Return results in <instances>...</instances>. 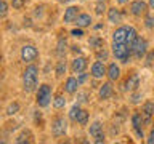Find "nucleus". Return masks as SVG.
Here are the masks:
<instances>
[{
	"label": "nucleus",
	"mask_w": 154,
	"mask_h": 144,
	"mask_svg": "<svg viewBox=\"0 0 154 144\" xmlns=\"http://www.w3.org/2000/svg\"><path fill=\"white\" fill-rule=\"evenodd\" d=\"M38 83V67L35 64H29L23 70V90L26 93H32L37 90Z\"/></svg>",
	"instance_id": "nucleus-1"
},
{
	"label": "nucleus",
	"mask_w": 154,
	"mask_h": 144,
	"mask_svg": "<svg viewBox=\"0 0 154 144\" xmlns=\"http://www.w3.org/2000/svg\"><path fill=\"white\" fill-rule=\"evenodd\" d=\"M112 55L117 61L124 62V64H127V62L132 59V48H130L127 43H122V42H112Z\"/></svg>",
	"instance_id": "nucleus-2"
},
{
	"label": "nucleus",
	"mask_w": 154,
	"mask_h": 144,
	"mask_svg": "<svg viewBox=\"0 0 154 144\" xmlns=\"http://www.w3.org/2000/svg\"><path fill=\"white\" fill-rule=\"evenodd\" d=\"M35 103L38 107H47L51 103V86L48 83H43L38 86L37 93H35Z\"/></svg>",
	"instance_id": "nucleus-3"
},
{
	"label": "nucleus",
	"mask_w": 154,
	"mask_h": 144,
	"mask_svg": "<svg viewBox=\"0 0 154 144\" xmlns=\"http://www.w3.org/2000/svg\"><path fill=\"white\" fill-rule=\"evenodd\" d=\"M67 131V120L64 117H61V115H58V117L53 118L51 122V133L53 136L60 138V136H64Z\"/></svg>",
	"instance_id": "nucleus-4"
},
{
	"label": "nucleus",
	"mask_w": 154,
	"mask_h": 144,
	"mask_svg": "<svg viewBox=\"0 0 154 144\" xmlns=\"http://www.w3.org/2000/svg\"><path fill=\"white\" fill-rule=\"evenodd\" d=\"M148 53V40L143 37H138L137 40L133 43V48H132V55L133 58H137V59H143L144 56H146Z\"/></svg>",
	"instance_id": "nucleus-5"
},
{
	"label": "nucleus",
	"mask_w": 154,
	"mask_h": 144,
	"mask_svg": "<svg viewBox=\"0 0 154 144\" xmlns=\"http://www.w3.org/2000/svg\"><path fill=\"white\" fill-rule=\"evenodd\" d=\"M38 58V50L34 45L31 43H26V45H23L21 48V61L23 62H27V64H31L34 62Z\"/></svg>",
	"instance_id": "nucleus-6"
},
{
	"label": "nucleus",
	"mask_w": 154,
	"mask_h": 144,
	"mask_svg": "<svg viewBox=\"0 0 154 144\" xmlns=\"http://www.w3.org/2000/svg\"><path fill=\"white\" fill-rule=\"evenodd\" d=\"M87 66H88V61H87L85 56H75L71 61V72L72 74H80L87 69Z\"/></svg>",
	"instance_id": "nucleus-7"
},
{
	"label": "nucleus",
	"mask_w": 154,
	"mask_h": 144,
	"mask_svg": "<svg viewBox=\"0 0 154 144\" xmlns=\"http://www.w3.org/2000/svg\"><path fill=\"white\" fill-rule=\"evenodd\" d=\"M148 7L149 5L146 2H143V0H135V2H132V5H130V13H132L133 16H144V14L148 13Z\"/></svg>",
	"instance_id": "nucleus-8"
},
{
	"label": "nucleus",
	"mask_w": 154,
	"mask_h": 144,
	"mask_svg": "<svg viewBox=\"0 0 154 144\" xmlns=\"http://www.w3.org/2000/svg\"><path fill=\"white\" fill-rule=\"evenodd\" d=\"M106 69L108 67L104 66L103 61H95L93 64H91V69H90V75L93 77V79H103V77L106 75Z\"/></svg>",
	"instance_id": "nucleus-9"
},
{
	"label": "nucleus",
	"mask_w": 154,
	"mask_h": 144,
	"mask_svg": "<svg viewBox=\"0 0 154 144\" xmlns=\"http://www.w3.org/2000/svg\"><path fill=\"white\" fill-rule=\"evenodd\" d=\"M132 125H133L135 133H137L140 138H143V125H144V118H143L141 112H135V114L132 115Z\"/></svg>",
	"instance_id": "nucleus-10"
},
{
	"label": "nucleus",
	"mask_w": 154,
	"mask_h": 144,
	"mask_svg": "<svg viewBox=\"0 0 154 144\" xmlns=\"http://www.w3.org/2000/svg\"><path fill=\"white\" fill-rule=\"evenodd\" d=\"M80 14V8L79 7H69L64 10V16H63V21L64 24H71V22H75L77 16Z\"/></svg>",
	"instance_id": "nucleus-11"
},
{
	"label": "nucleus",
	"mask_w": 154,
	"mask_h": 144,
	"mask_svg": "<svg viewBox=\"0 0 154 144\" xmlns=\"http://www.w3.org/2000/svg\"><path fill=\"white\" fill-rule=\"evenodd\" d=\"M141 115L144 118V125H148L151 122V118L154 117V103L152 101H146L141 107Z\"/></svg>",
	"instance_id": "nucleus-12"
},
{
	"label": "nucleus",
	"mask_w": 154,
	"mask_h": 144,
	"mask_svg": "<svg viewBox=\"0 0 154 144\" xmlns=\"http://www.w3.org/2000/svg\"><path fill=\"white\" fill-rule=\"evenodd\" d=\"M140 86V77L138 74H132L127 77V80H125L124 83V90L125 91H137Z\"/></svg>",
	"instance_id": "nucleus-13"
},
{
	"label": "nucleus",
	"mask_w": 154,
	"mask_h": 144,
	"mask_svg": "<svg viewBox=\"0 0 154 144\" xmlns=\"http://www.w3.org/2000/svg\"><path fill=\"white\" fill-rule=\"evenodd\" d=\"M79 86H80V83H79V80H77L75 77H67L63 88H64V91L67 94H74V93H77Z\"/></svg>",
	"instance_id": "nucleus-14"
},
{
	"label": "nucleus",
	"mask_w": 154,
	"mask_h": 144,
	"mask_svg": "<svg viewBox=\"0 0 154 144\" xmlns=\"http://www.w3.org/2000/svg\"><path fill=\"white\" fill-rule=\"evenodd\" d=\"M106 75H108V79L111 82H116L120 79V67L116 64V62H111L108 66V69H106Z\"/></svg>",
	"instance_id": "nucleus-15"
},
{
	"label": "nucleus",
	"mask_w": 154,
	"mask_h": 144,
	"mask_svg": "<svg viewBox=\"0 0 154 144\" xmlns=\"http://www.w3.org/2000/svg\"><path fill=\"white\" fill-rule=\"evenodd\" d=\"M112 93H114V88H112V83H111V80L109 82H106V83H103L100 86V99H109L111 96H112Z\"/></svg>",
	"instance_id": "nucleus-16"
},
{
	"label": "nucleus",
	"mask_w": 154,
	"mask_h": 144,
	"mask_svg": "<svg viewBox=\"0 0 154 144\" xmlns=\"http://www.w3.org/2000/svg\"><path fill=\"white\" fill-rule=\"evenodd\" d=\"M108 19H109V22H112V24L122 22V14H120V10H117L116 7L108 8Z\"/></svg>",
	"instance_id": "nucleus-17"
},
{
	"label": "nucleus",
	"mask_w": 154,
	"mask_h": 144,
	"mask_svg": "<svg viewBox=\"0 0 154 144\" xmlns=\"http://www.w3.org/2000/svg\"><path fill=\"white\" fill-rule=\"evenodd\" d=\"M75 26L82 27V29L91 26V16L88 13H80L79 16H77V19H75Z\"/></svg>",
	"instance_id": "nucleus-18"
},
{
	"label": "nucleus",
	"mask_w": 154,
	"mask_h": 144,
	"mask_svg": "<svg viewBox=\"0 0 154 144\" xmlns=\"http://www.w3.org/2000/svg\"><path fill=\"white\" fill-rule=\"evenodd\" d=\"M125 37H127V26H120L112 32V42H122L125 43Z\"/></svg>",
	"instance_id": "nucleus-19"
},
{
	"label": "nucleus",
	"mask_w": 154,
	"mask_h": 144,
	"mask_svg": "<svg viewBox=\"0 0 154 144\" xmlns=\"http://www.w3.org/2000/svg\"><path fill=\"white\" fill-rule=\"evenodd\" d=\"M137 38H138L137 29L132 27V26H127V37H125V43H127L130 48H133V43H135Z\"/></svg>",
	"instance_id": "nucleus-20"
},
{
	"label": "nucleus",
	"mask_w": 154,
	"mask_h": 144,
	"mask_svg": "<svg viewBox=\"0 0 154 144\" xmlns=\"http://www.w3.org/2000/svg\"><path fill=\"white\" fill-rule=\"evenodd\" d=\"M67 53V42L64 37H60L58 38V43H56V55L60 58H64Z\"/></svg>",
	"instance_id": "nucleus-21"
},
{
	"label": "nucleus",
	"mask_w": 154,
	"mask_h": 144,
	"mask_svg": "<svg viewBox=\"0 0 154 144\" xmlns=\"http://www.w3.org/2000/svg\"><path fill=\"white\" fill-rule=\"evenodd\" d=\"M34 134L31 133V131H29V130H23V131L21 133H19L18 134V136H16V139H14V141H16L18 144H24V142H32L34 141Z\"/></svg>",
	"instance_id": "nucleus-22"
},
{
	"label": "nucleus",
	"mask_w": 154,
	"mask_h": 144,
	"mask_svg": "<svg viewBox=\"0 0 154 144\" xmlns=\"http://www.w3.org/2000/svg\"><path fill=\"white\" fill-rule=\"evenodd\" d=\"M88 45H90V48H93V50L96 51L98 48L104 46V40H103L101 37H98V35H93V37H90V40H88Z\"/></svg>",
	"instance_id": "nucleus-23"
},
{
	"label": "nucleus",
	"mask_w": 154,
	"mask_h": 144,
	"mask_svg": "<svg viewBox=\"0 0 154 144\" xmlns=\"http://www.w3.org/2000/svg\"><path fill=\"white\" fill-rule=\"evenodd\" d=\"M66 69H67V64H66V59H61L56 62V67H55V74H56V77H63L66 74Z\"/></svg>",
	"instance_id": "nucleus-24"
},
{
	"label": "nucleus",
	"mask_w": 154,
	"mask_h": 144,
	"mask_svg": "<svg viewBox=\"0 0 154 144\" xmlns=\"http://www.w3.org/2000/svg\"><path fill=\"white\" fill-rule=\"evenodd\" d=\"M88 117H90L88 110H85V109H80V112H79V115H77V120H75V122L79 123L80 127H85V125L88 123Z\"/></svg>",
	"instance_id": "nucleus-25"
},
{
	"label": "nucleus",
	"mask_w": 154,
	"mask_h": 144,
	"mask_svg": "<svg viewBox=\"0 0 154 144\" xmlns=\"http://www.w3.org/2000/svg\"><path fill=\"white\" fill-rule=\"evenodd\" d=\"M100 133H103V125H101V122H93L90 125V136L91 138H95V136H98Z\"/></svg>",
	"instance_id": "nucleus-26"
},
{
	"label": "nucleus",
	"mask_w": 154,
	"mask_h": 144,
	"mask_svg": "<svg viewBox=\"0 0 154 144\" xmlns=\"http://www.w3.org/2000/svg\"><path fill=\"white\" fill-rule=\"evenodd\" d=\"M53 106H55V109H63L66 106V98L63 94H56L53 99Z\"/></svg>",
	"instance_id": "nucleus-27"
},
{
	"label": "nucleus",
	"mask_w": 154,
	"mask_h": 144,
	"mask_svg": "<svg viewBox=\"0 0 154 144\" xmlns=\"http://www.w3.org/2000/svg\"><path fill=\"white\" fill-rule=\"evenodd\" d=\"M144 27L146 29H154V14L152 13L144 14Z\"/></svg>",
	"instance_id": "nucleus-28"
},
{
	"label": "nucleus",
	"mask_w": 154,
	"mask_h": 144,
	"mask_svg": "<svg viewBox=\"0 0 154 144\" xmlns=\"http://www.w3.org/2000/svg\"><path fill=\"white\" fill-rule=\"evenodd\" d=\"M79 112H80V106H79V103H77V104L72 106L71 110H69V118L72 120V122H75V120H77V115H79Z\"/></svg>",
	"instance_id": "nucleus-29"
},
{
	"label": "nucleus",
	"mask_w": 154,
	"mask_h": 144,
	"mask_svg": "<svg viewBox=\"0 0 154 144\" xmlns=\"http://www.w3.org/2000/svg\"><path fill=\"white\" fill-rule=\"evenodd\" d=\"M8 10H10V5L7 0H0V18H5L8 14Z\"/></svg>",
	"instance_id": "nucleus-30"
},
{
	"label": "nucleus",
	"mask_w": 154,
	"mask_h": 144,
	"mask_svg": "<svg viewBox=\"0 0 154 144\" xmlns=\"http://www.w3.org/2000/svg\"><path fill=\"white\" fill-rule=\"evenodd\" d=\"M108 56H109V53H108V50H106V48H98V50H96V58H98V59L101 61V59H108Z\"/></svg>",
	"instance_id": "nucleus-31"
},
{
	"label": "nucleus",
	"mask_w": 154,
	"mask_h": 144,
	"mask_svg": "<svg viewBox=\"0 0 154 144\" xmlns=\"http://www.w3.org/2000/svg\"><path fill=\"white\" fill-rule=\"evenodd\" d=\"M19 110V103H11L7 107V115H14Z\"/></svg>",
	"instance_id": "nucleus-32"
},
{
	"label": "nucleus",
	"mask_w": 154,
	"mask_h": 144,
	"mask_svg": "<svg viewBox=\"0 0 154 144\" xmlns=\"http://www.w3.org/2000/svg\"><path fill=\"white\" fill-rule=\"evenodd\" d=\"M10 2H11V7H13L14 10H21L24 5L29 2V0H10Z\"/></svg>",
	"instance_id": "nucleus-33"
},
{
	"label": "nucleus",
	"mask_w": 154,
	"mask_h": 144,
	"mask_svg": "<svg viewBox=\"0 0 154 144\" xmlns=\"http://www.w3.org/2000/svg\"><path fill=\"white\" fill-rule=\"evenodd\" d=\"M106 10H108V8H106L104 2H100V0H98V3L95 5V13H96V14H103Z\"/></svg>",
	"instance_id": "nucleus-34"
},
{
	"label": "nucleus",
	"mask_w": 154,
	"mask_h": 144,
	"mask_svg": "<svg viewBox=\"0 0 154 144\" xmlns=\"http://www.w3.org/2000/svg\"><path fill=\"white\" fill-rule=\"evenodd\" d=\"M88 77H90V74H85V70H84V72H80V74H77V80H79L80 85H84L85 82L88 80Z\"/></svg>",
	"instance_id": "nucleus-35"
},
{
	"label": "nucleus",
	"mask_w": 154,
	"mask_h": 144,
	"mask_svg": "<svg viewBox=\"0 0 154 144\" xmlns=\"http://www.w3.org/2000/svg\"><path fill=\"white\" fill-rule=\"evenodd\" d=\"M144 59H146V62H144V64H146V66H151L152 61H154V51H148L146 56H144Z\"/></svg>",
	"instance_id": "nucleus-36"
},
{
	"label": "nucleus",
	"mask_w": 154,
	"mask_h": 144,
	"mask_svg": "<svg viewBox=\"0 0 154 144\" xmlns=\"http://www.w3.org/2000/svg\"><path fill=\"white\" fill-rule=\"evenodd\" d=\"M71 35H74V37H77V38H80L82 35H84V31H82V27L72 29V31H71Z\"/></svg>",
	"instance_id": "nucleus-37"
},
{
	"label": "nucleus",
	"mask_w": 154,
	"mask_h": 144,
	"mask_svg": "<svg viewBox=\"0 0 154 144\" xmlns=\"http://www.w3.org/2000/svg\"><path fill=\"white\" fill-rule=\"evenodd\" d=\"M140 99H141V94H140V93H133L132 96H130V103H132V104L140 103Z\"/></svg>",
	"instance_id": "nucleus-38"
},
{
	"label": "nucleus",
	"mask_w": 154,
	"mask_h": 144,
	"mask_svg": "<svg viewBox=\"0 0 154 144\" xmlns=\"http://www.w3.org/2000/svg\"><path fill=\"white\" fill-rule=\"evenodd\" d=\"M95 142H96V144L104 142V133H100L98 136H95Z\"/></svg>",
	"instance_id": "nucleus-39"
},
{
	"label": "nucleus",
	"mask_w": 154,
	"mask_h": 144,
	"mask_svg": "<svg viewBox=\"0 0 154 144\" xmlns=\"http://www.w3.org/2000/svg\"><path fill=\"white\" fill-rule=\"evenodd\" d=\"M146 142H148V144H152V142H154V128L151 130V133H149V136H148V139H146Z\"/></svg>",
	"instance_id": "nucleus-40"
},
{
	"label": "nucleus",
	"mask_w": 154,
	"mask_h": 144,
	"mask_svg": "<svg viewBox=\"0 0 154 144\" xmlns=\"http://www.w3.org/2000/svg\"><path fill=\"white\" fill-rule=\"evenodd\" d=\"M71 51H72V53H75V55H80V51H82V50H80V46H79V45H72V46H71Z\"/></svg>",
	"instance_id": "nucleus-41"
},
{
	"label": "nucleus",
	"mask_w": 154,
	"mask_h": 144,
	"mask_svg": "<svg viewBox=\"0 0 154 144\" xmlns=\"http://www.w3.org/2000/svg\"><path fill=\"white\" fill-rule=\"evenodd\" d=\"M79 98H80V99H79L80 103H85V101H87V99H85V98H87V94H79Z\"/></svg>",
	"instance_id": "nucleus-42"
},
{
	"label": "nucleus",
	"mask_w": 154,
	"mask_h": 144,
	"mask_svg": "<svg viewBox=\"0 0 154 144\" xmlns=\"http://www.w3.org/2000/svg\"><path fill=\"white\" fill-rule=\"evenodd\" d=\"M116 2H117L119 5H125V3H127V2H128V0H116Z\"/></svg>",
	"instance_id": "nucleus-43"
},
{
	"label": "nucleus",
	"mask_w": 154,
	"mask_h": 144,
	"mask_svg": "<svg viewBox=\"0 0 154 144\" xmlns=\"http://www.w3.org/2000/svg\"><path fill=\"white\" fill-rule=\"evenodd\" d=\"M148 5H149V7H151V8L154 10V0H149V2H148Z\"/></svg>",
	"instance_id": "nucleus-44"
},
{
	"label": "nucleus",
	"mask_w": 154,
	"mask_h": 144,
	"mask_svg": "<svg viewBox=\"0 0 154 144\" xmlns=\"http://www.w3.org/2000/svg\"><path fill=\"white\" fill-rule=\"evenodd\" d=\"M60 3H69V2H72V0H58Z\"/></svg>",
	"instance_id": "nucleus-45"
},
{
	"label": "nucleus",
	"mask_w": 154,
	"mask_h": 144,
	"mask_svg": "<svg viewBox=\"0 0 154 144\" xmlns=\"http://www.w3.org/2000/svg\"><path fill=\"white\" fill-rule=\"evenodd\" d=\"M100 2H106V0H100Z\"/></svg>",
	"instance_id": "nucleus-46"
}]
</instances>
